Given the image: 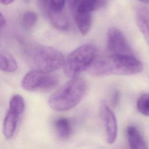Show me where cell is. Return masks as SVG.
<instances>
[{"label": "cell", "mask_w": 149, "mask_h": 149, "mask_svg": "<svg viewBox=\"0 0 149 149\" xmlns=\"http://www.w3.org/2000/svg\"><path fill=\"white\" fill-rule=\"evenodd\" d=\"M143 68L142 62L134 56L110 55L96 59L89 72L97 76L133 75L141 72Z\"/></svg>", "instance_id": "6da1fadb"}, {"label": "cell", "mask_w": 149, "mask_h": 149, "mask_svg": "<svg viewBox=\"0 0 149 149\" xmlns=\"http://www.w3.org/2000/svg\"><path fill=\"white\" fill-rule=\"evenodd\" d=\"M87 90L88 84L84 79L79 76L71 78L50 96L48 104L57 111H68L81 102Z\"/></svg>", "instance_id": "7a4b0ae2"}, {"label": "cell", "mask_w": 149, "mask_h": 149, "mask_svg": "<svg viewBox=\"0 0 149 149\" xmlns=\"http://www.w3.org/2000/svg\"><path fill=\"white\" fill-rule=\"evenodd\" d=\"M27 61L33 70L53 73L63 66L65 57L57 49L38 45L29 49L27 53Z\"/></svg>", "instance_id": "3957f363"}, {"label": "cell", "mask_w": 149, "mask_h": 149, "mask_svg": "<svg viewBox=\"0 0 149 149\" xmlns=\"http://www.w3.org/2000/svg\"><path fill=\"white\" fill-rule=\"evenodd\" d=\"M97 48L90 44H83L72 51L65 59L63 66L65 74L70 77L90 69L97 59Z\"/></svg>", "instance_id": "277c9868"}, {"label": "cell", "mask_w": 149, "mask_h": 149, "mask_svg": "<svg viewBox=\"0 0 149 149\" xmlns=\"http://www.w3.org/2000/svg\"><path fill=\"white\" fill-rule=\"evenodd\" d=\"M58 83V77L53 73L32 70L24 76L21 84L27 91H37L52 90Z\"/></svg>", "instance_id": "5b68a950"}, {"label": "cell", "mask_w": 149, "mask_h": 149, "mask_svg": "<svg viewBox=\"0 0 149 149\" xmlns=\"http://www.w3.org/2000/svg\"><path fill=\"white\" fill-rule=\"evenodd\" d=\"M107 48L111 55L134 56L126 37L119 29L115 27H111L108 31Z\"/></svg>", "instance_id": "8992f818"}, {"label": "cell", "mask_w": 149, "mask_h": 149, "mask_svg": "<svg viewBox=\"0 0 149 149\" xmlns=\"http://www.w3.org/2000/svg\"><path fill=\"white\" fill-rule=\"evenodd\" d=\"M100 114L104 125L107 141L109 144H112L116 140L118 132L115 115L104 101L100 105Z\"/></svg>", "instance_id": "52a82bcc"}, {"label": "cell", "mask_w": 149, "mask_h": 149, "mask_svg": "<svg viewBox=\"0 0 149 149\" xmlns=\"http://www.w3.org/2000/svg\"><path fill=\"white\" fill-rule=\"evenodd\" d=\"M137 26L149 47V8L140 5L136 10Z\"/></svg>", "instance_id": "ba28073f"}, {"label": "cell", "mask_w": 149, "mask_h": 149, "mask_svg": "<svg viewBox=\"0 0 149 149\" xmlns=\"http://www.w3.org/2000/svg\"><path fill=\"white\" fill-rule=\"evenodd\" d=\"M21 115L10 109L7 112L3 123V133L8 139H11L15 133Z\"/></svg>", "instance_id": "9c48e42d"}, {"label": "cell", "mask_w": 149, "mask_h": 149, "mask_svg": "<svg viewBox=\"0 0 149 149\" xmlns=\"http://www.w3.org/2000/svg\"><path fill=\"white\" fill-rule=\"evenodd\" d=\"M93 12L84 10H74L76 25L81 34L86 36L90 31L92 24Z\"/></svg>", "instance_id": "30bf717a"}, {"label": "cell", "mask_w": 149, "mask_h": 149, "mask_svg": "<svg viewBox=\"0 0 149 149\" xmlns=\"http://www.w3.org/2000/svg\"><path fill=\"white\" fill-rule=\"evenodd\" d=\"M126 136L131 149H148L146 142L136 127L128 126L126 129Z\"/></svg>", "instance_id": "8fae6325"}, {"label": "cell", "mask_w": 149, "mask_h": 149, "mask_svg": "<svg viewBox=\"0 0 149 149\" xmlns=\"http://www.w3.org/2000/svg\"><path fill=\"white\" fill-rule=\"evenodd\" d=\"M47 15L55 29L59 30H66L68 29L69 21L63 10H55L50 7Z\"/></svg>", "instance_id": "7c38bea8"}, {"label": "cell", "mask_w": 149, "mask_h": 149, "mask_svg": "<svg viewBox=\"0 0 149 149\" xmlns=\"http://www.w3.org/2000/svg\"><path fill=\"white\" fill-rule=\"evenodd\" d=\"M55 127L58 136L62 139L69 137L72 132L71 122L66 118H60L57 119L55 123Z\"/></svg>", "instance_id": "4fadbf2b"}, {"label": "cell", "mask_w": 149, "mask_h": 149, "mask_svg": "<svg viewBox=\"0 0 149 149\" xmlns=\"http://www.w3.org/2000/svg\"><path fill=\"white\" fill-rule=\"evenodd\" d=\"M0 68L4 72H15L17 65L15 58L6 52H1L0 54Z\"/></svg>", "instance_id": "5bb4252c"}, {"label": "cell", "mask_w": 149, "mask_h": 149, "mask_svg": "<svg viewBox=\"0 0 149 149\" xmlns=\"http://www.w3.org/2000/svg\"><path fill=\"white\" fill-rule=\"evenodd\" d=\"M25 108V102L24 98L19 94L14 95L9 102V109L20 115H22Z\"/></svg>", "instance_id": "9a60e30c"}, {"label": "cell", "mask_w": 149, "mask_h": 149, "mask_svg": "<svg viewBox=\"0 0 149 149\" xmlns=\"http://www.w3.org/2000/svg\"><path fill=\"white\" fill-rule=\"evenodd\" d=\"M38 16L36 12L31 10L25 12L21 19L22 25L24 29L30 30L32 29L37 23Z\"/></svg>", "instance_id": "2e32d148"}, {"label": "cell", "mask_w": 149, "mask_h": 149, "mask_svg": "<svg viewBox=\"0 0 149 149\" xmlns=\"http://www.w3.org/2000/svg\"><path fill=\"white\" fill-rule=\"evenodd\" d=\"M137 108L140 113L144 116H149V94H143L139 98Z\"/></svg>", "instance_id": "e0dca14e"}, {"label": "cell", "mask_w": 149, "mask_h": 149, "mask_svg": "<svg viewBox=\"0 0 149 149\" xmlns=\"http://www.w3.org/2000/svg\"><path fill=\"white\" fill-rule=\"evenodd\" d=\"M65 0H49L50 7L55 10H63Z\"/></svg>", "instance_id": "ac0fdd59"}, {"label": "cell", "mask_w": 149, "mask_h": 149, "mask_svg": "<svg viewBox=\"0 0 149 149\" xmlns=\"http://www.w3.org/2000/svg\"><path fill=\"white\" fill-rule=\"evenodd\" d=\"M37 2L44 13L47 15L50 8L49 1L48 0H37Z\"/></svg>", "instance_id": "d6986e66"}, {"label": "cell", "mask_w": 149, "mask_h": 149, "mask_svg": "<svg viewBox=\"0 0 149 149\" xmlns=\"http://www.w3.org/2000/svg\"><path fill=\"white\" fill-rule=\"evenodd\" d=\"M119 99V94L118 91H116L113 94L112 98V101L113 105H116V104L118 102Z\"/></svg>", "instance_id": "ffe728a7"}, {"label": "cell", "mask_w": 149, "mask_h": 149, "mask_svg": "<svg viewBox=\"0 0 149 149\" xmlns=\"http://www.w3.org/2000/svg\"><path fill=\"white\" fill-rule=\"evenodd\" d=\"M0 25H1V29L3 27H5L6 25V19L2 13H1V15H0Z\"/></svg>", "instance_id": "44dd1931"}, {"label": "cell", "mask_w": 149, "mask_h": 149, "mask_svg": "<svg viewBox=\"0 0 149 149\" xmlns=\"http://www.w3.org/2000/svg\"><path fill=\"white\" fill-rule=\"evenodd\" d=\"M77 0H68V2L69 3V5H70V7L72 9H73V8L74 7L76 2H77Z\"/></svg>", "instance_id": "7402d4cb"}, {"label": "cell", "mask_w": 149, "mask_h": 149, "mask_svg": "<svg viewBox=\"0 0 149 149\" xmlns=\"http://www.w3.org/2000/svg\"><path fill=\"white\" fill-rule=\"evenodd\" d=\"M15 0H0V2L3 5H9L13 2Z\"/></svg>", "instance_id": "603a6c76"}, {"label": "cell", "mask_w": 149, "mask_h": 149, "mask_svg": "<svg viewBox=\"0 0 149 149\" xmlns=\"http://www.w3.org/2000/svg\"><path fill=\"white\" fill-rule=\"evenodd\" d=\"M139 1L144 3H149V0H139Z\"/></svg>", "instance_id": "cb8c5ba5"}]
</instances>
